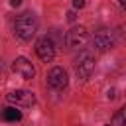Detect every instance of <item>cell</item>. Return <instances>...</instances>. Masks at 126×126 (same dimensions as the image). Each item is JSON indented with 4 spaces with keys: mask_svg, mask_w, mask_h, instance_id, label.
I'll use <instances>...</instances> for the list:
<instances>
[{
    "mask_svg": "<svg viewBox=\"0 0 126 126\" xmlns=\"http://www.w3.org/2000/svg\"><path fill=\"white\" fill-rule=\"evenodd\" d=\"M47 85L51 89H57V91L65 89L67 87V73H65V69L63 67H53L47 73Z\"/></svg>",
    "mask_w": 126,
    "mask_h": 126,
    "instance_id": "7",
    "label": "cell"
},
{
    "mask_svg": "<svg viewBox=\"0 0 126 126\" xmlns=\"http://www.w3.org/2000/svg\"><path fill=\"white\" fill-rule=\"evenodd\" d=\"M12 69H14L22 79H33V75H35V69H33L32 61H28L26 57H16Z\"/></svg>",
    "mask_w": 126,
    "mask_h": 126,
    "instance_id": "8",
    "label": "cell"
},
{
    "mask_svg": "<svg viewBox=\"0 0 126 126\" xmlns=\"http://www.w3.org/2000/svg\"><path fill=\"white\" fill-rule=\"evenodd\" d=\"M75 71H77L79 79H89V77H91V73L94 71V59H93L89 53H83V55L77 59Z\"/></svg>",
    "mask_w": 126,
    "mask_h": 126,
    "instance_id": "6",
    "label": "cell"
},
{
    "mask_svg": "<svg viewBox=\"0 0 126 126\" xmlns=\"http://www.w3.org/2000/svg\"><path fill=\"white\" fill-rule=\"evenodd\" d=\"M6 98H8V102H12V104H16V106H32V104L35 102L33 93H32V91H24V89L12 91L10 94H6Z\"/></svg>",
    "mask_w": 126,
    "mask_h": 126,
    "instance_id": "3",
    "label": "cell"
},
{
    "mask_svg": "<svg viewBox=\"0 0 126 126\" xmlns=\"http://www.w3.org/2000/svg\"><path fill=\"white\" fill-rule=\"evenodd\" d=\"M114 126H126V106L114 114Z\"/></svg>",
    "mask_w": 126,
    "mask_h": 126,
    "instance_id": "10",
    "label": "cell"
},
{
    "mask_svg": "<svg viewBox=\"0 0 126 126\" xmlns=\"http://www.w3.org/2000/svg\"><path fill=\"white\" fill-rule=\"evenodd\" d=\"M118 2H120V6H122V8L126 10V0H118Z\"/></svg>",
    "mask_w": 126,
    "mask_h": 126,
    "instance_id": "14",
    "label": "cell"
},
{
    "mask_svg": "<svg viewBox=\"0 0 126 126\" xmlns=\"http://www.w3.org/2000/svg\"><path fill=\"white\" fill-rule=\"evenodd\" d=\"M10 4H12V6H20V4H22V0H10Z\"/></svg>",
    "mask_w": 126,
    "mask_h": 126,
    "instance_id": "13",
    "label": "cell"
},
{
    "mask_svg": "<svg viewBox=\"0 0 126 126\" xmlns=\"http://www.w3.org/2000/svg\"><path fill=\"white\" fill-rule=\"evenodd\" d=\"M75 18H77L75 12H67V20H69V22H75Z\"/></svg>",
    "mask_w": 126,
    "mask_h": 126,
    "instance_id": "12",
    "label": "cell"
},
{
    "mask_svg": "<svg viewBox=\"0 0 126 126\" xmlns=\"http://www.w3.org/2000/svg\"><path fill=\"white\" fill-rule=\"evenodd\" d=\"M65 41H67V45H69L71 49H83V47L87 45V41H89V32H87V28H85V26H75V28H71V30L67 32V35H65Z\"/></svg>",
    "mask_w": 126,
    "mask_h": 126,
    "instance_id": "2",
    "label": "cell"
},
{
    "mask_svg": "<svg viewBox=\"0 0 126 126\" xmlns=\"http://www.w3.org/2000/svg\"><path fill=\"white\" fill-rule=\"evenodd\" d=\"M104 126H110V124H104Z\"/></svg>",
    "mask_w": 126,
    "mask_h": 126,
    "instance_id": "15",
    "label": "cell"
},
{
    "mask_svg": "<svg viewBox=\"0 0 126 126\" xmlns=\"http://www.w3.org/2000/svg\"><path fill=\"white\" fill-rule=\"evenodd\" d=\"M73 6L75 8H85V0H73Z\"/></svg>",
    "mask_w": 126,
    "mask_h": 126,
    "instance_id": "11",
    "label": "cell"
},
{
    "mask_svg": "<svg viewBox=\"0 0 126 126\" xmlns=\"http://www.w3.org/2000/svg\"><path fill=\"white\" fill-rule=\"evenodd\" d=\"M14 30H16L18 37H22L24 41H30L35 35V32H37V20H35V16L32 12L20 14L16 18V22H14Z\"/></svg>",
    "mask_w": 126,
    "mask_h": 126,
    "instance_id": "1",
    "label": "cell"
},
{
    "mask_svg": "<svg viewBox=\"0 0 126 126\" xmlns=\"http://www.w3.org/2000/svg\"><path fill=\"white\" fill-rule=\"evenodd\" d=\"M114 33L110 32V30H100V32H96L94 33V37H93V43H94V47L98 49V51H106V49H110V47H114Z\"/></svg>",
    "mask_w": 126,
    "mask_h": 126,
    "instance_id": "5",
    "label": "cell"
},
{
    "mask_svg": "<svg viewBox=\"0 0 126 126\" xmlns=\"http://www.w3.org/2000/svg\"><path fill=\"white\" fill-rule=\"evenodd\" d=\"M2 118H4L6 122H18V120H22V112H20L16 106H6V108L2 110Z\"/></svg>",
    "mask_w": 126,
    "mask_h": 126,
    "instance_id": "9",
    "label": "cell"
},
{
    "mask_svg": "<svg viewBox=\"0 0 126 126\" xmlns=\"http://www.w3.org/2000/svg\"><path fill=\"white\" fill-rule=\"evenodd\" d=\"M35 53H37V57L41 59V61H51L53 57H55V45H53V41L45 35V37H41V39H37V43H35Z\"/></svg>",
    "mask_w": 126,
    "mask_h": 126,
    "instance_id": "4",
    "label": "cell"
}]
</instances>
